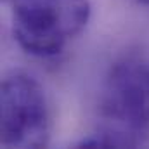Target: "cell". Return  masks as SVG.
I'll use <instances>...</instances> for the list:
<instances>
[{
    "label": "cell",
    "instance_id": "6da1fadb",
    "mask_svg": "<svg viewBox=\"0 0 149 149\" xmlns=\"http://www.w3.org/2000/svg\"><path fill=\"white\" fill-rule=\"evenodd\" d=\"M99 114V128L78 148H137L148 141V61L128 56L113 64L102 85Z\"/></svg>",
    "mask_w": 149,
    "mask_h": 149
},
{
    "label": "cell",
    "instance_id": "7a4b0ae2",
    "mask_svg": "<svg viewBox=\"0 0 149 149\" xmlns=\"http://www.w3.org/2000/svg\"><path fill=\"white\" fill-rule=\"evenodd\" d=\"M16 43L30 56L54 57L88 24V0H9Z\"/></svg>",
    "mask_w": 149,
    "mask_h": 149
},
{
    "label": "cell",
    "instance_id": "3957f363",
    "mask_svg": "<svg viewBox=\"0 0 149 149\" xmlns=\"http://www.w3.org/2000/svg\"><path fill=\"white\" fill-rule=\"evenodd\" d=\"M0 142L5 148L38 149L50 141V109L43 87L24 71L5 74L0 92Z\"/></svg>",
    "mask_w": 149,
    "mask_h": 149
},
{
    "label": "cell",
    "instance_id": "277c9868",
    "mask_svg": "<svg viewBox=\"0 0 149 149\" xmlns=\"http://www.w3.org/2000/svg\"><path fill=\"white\" fill-rule=\"evenodd\" d=\"M137 5H141V7H148L149 9V0H134Z\"/></svg>",
    "mask_w": 149,
    "mask_h": 149
},
{
    "label": "cell",
    "instance_id": "5b68a950",
    "mask_svg": "<svg viewBox=\"0 0 149 149\" xmlns=\"http://www.w3.org/2000/svg\"><path fill=\"white\" fill-rule=\"evenodd\" d=\"M148 83H149V63H148Z\"/></svg>",
    "mask_w": 149,
    "mask_h": 149
}]
</instances>
